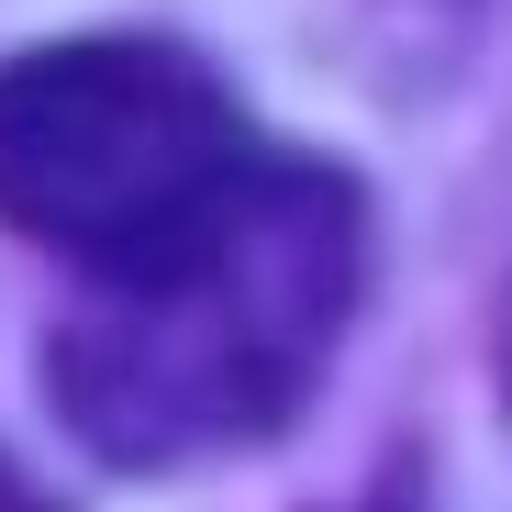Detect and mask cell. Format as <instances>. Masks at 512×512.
<instances>
[{
	"instance_id": "6da1fadb",
	"label": "cell",
	"mask_w": 512,
	"mask_h": 512,
	"mask_svg": "<svg viewBox=\"0 0 512 512\" xmlns=\"http://www.w3.org/2000/svg\"><path fill=\"white\" fill-rule=\"evenodd\" d=\"M368 290V190L334 156L268 167L145 279H90L45 334V401L101 468H201L301 423Z\"/></svg>"
},
{
	"instance_id": "7a4b0ae2",
	"label": "cell",
	"mask_w": 512,
	"mask_h": 512,
	"mask_svg": "<svg viewBox=\"0 0 512 512\" xmlns=\"http://www.w3.org/2000/svg\"><path fill=\"white\" fill-rule=\"evenodd\" d=\"M256 167L268 134L179 34H56L0 56V223L90 279L167 268Z\"/></svg>"
}]
</instances>
